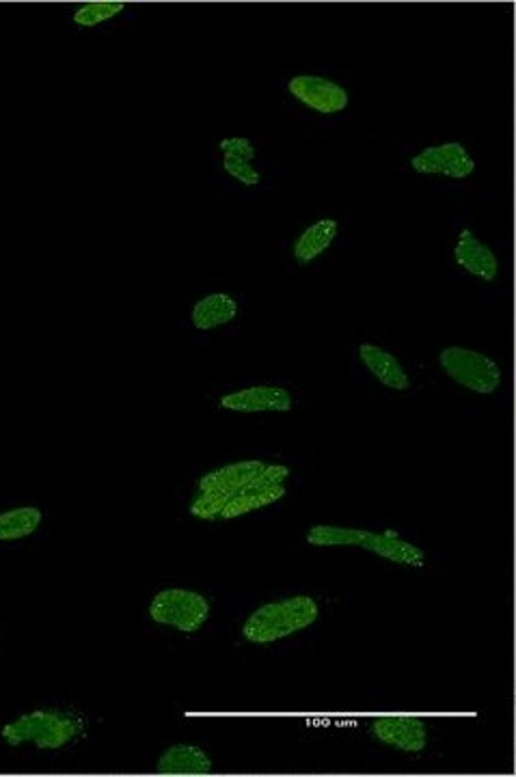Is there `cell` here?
Masks as SVG:
<instances>
[{"mask_svg":"<svg viewBox=\"0 0 516 777\" xmlns=\"http://www.w3.org/2000/svg\"><path fill=\"white\" fill-rule=\"evenodd\" d=\"M283 497H286L283 484L281 486H270V488H249L247 486L225 506V510L221 512V518L243 517L247 512L272 506L275 501H279Z\"/></svg>","mask_w":516,"mask_h":777,"instance_id":"17","label":"cell"},{"mask_svg":"<svg viewBox=\"0 0 516 777\" xmlns=\"http://www.w3.org/2000/svg\"><path fill=\"white\" fill-rule=\"evenodd\" d=\"M212 771V760L197 745L178 743L166 747L155 760L158 776H207Z\"/></svg>","mask_w":516,"mask_h":777,"instance_id":"11","label":"cell"},{"mask_svg":"<svg viewBox=\"0 0 516 777\" xmlns=\"http://www.w3.org/2000/svg\"><path fill=\"white\" fill-rule=\"evenodd\" d=\"M87 732L80 715L61 709H35L22 713L0 727V738L7 747L35 745L40 752H58Z\"/></svg>","mask_w":516,"mask_h":777,"instance_id":"1","label":"cell"},{"mask_svg":"<svg viewBox=\"0 0 516 777\" xmlns=\"http://www.w3.org/2000/svg\"><path fill=\"white\" fill-rule=\"evenodd\" d=\"M411 166L421 175H443L450 180H466L475 173L473 155L459 141L421 150L411 158Z\"/></svg>","mask_w":516,"mask_h":777,"instance_id":"6","label":"cell"},{"mask_svg":"<svg viewBox=\"0 0 516 777\" xmlns=\"http://www.w3.org/2000/svg\"><path fill=\"white\" fill-rule=\"evenodd\" d=\"M308 542L313 547H359L387 562L405 564V566L423 564V551L417 544L398 538L394 531L374 533V531H363L353 527L318 525V527H311Z\"/></svg>","mask_w":516,"mask_h":777,"instance_id":"2","label":"cell"},{"mask_svg":"<svg viewBox=\"0 0 516 777\" xmlns=\"http://www.w3.org/2000/svg\"><path fill=\"white\" fill-rule=\"evenodd\" d=\"M236 315H238V303L223 292L204 296L191 311V320L197 331H212L216 326L229 324L232 320H236Z\"/></svg>","mask_w":516,"mask_h":777,"instance_id":"15","label":"cell"},{"mask_svg":"<svg viewBox=\"0 0 516 777\" xmlns=\"http://www.w3.org/2000/svg\"><path fill=\"white\" fill-rule=\"evenodd\" d=\"M150 618L155 624L171 626L180 633H197L209 620V603L206 596L193 590L171 587L158 592L150 603Z\"/></svg>","mask_w":516,"mask_h":777,"instance_id":"4","label":"cell"},{"mask_svg":"<svg viewBox=\"0 0 516 777\" xmlns=\"http://www.w3.org/2000/svg\"><path fill=\"white\" fill-rule=\"evenodd\" d=\"M288 91L299 102L305 104L308 108L320 115H335L348 106V91L340 83L324 76H311V74L294 76L288 83Z\"/></svg>","mask_w":516,"mask_h":777,"instance_id":"7","label":"cell"},{"mask_svg":"<svg viewBox=\"0 0 516 777\" xmlns=\"http://www.w3.org/2000/svg\"><path fill=\"white\" fill-rule=\"evenodd\" d=\"M290 475V468L283 465H266L261 468L258 477L249 484V488H270V486H281ZM247 488V486H245Z\"/></svg>","mask_w":516,"mask_h":777,"instance_id":"21","label":"cell"},{"mask_svg":"<svg viewBox=\"0 0 516 777\" xmlns=\"http://www.w3.org/2000/svg\"><path fill=\"white\" fill-rule=\"evenodd\" d=\"M236 495H223V493H200L193 504H191V515L202 518V520H212V518L221 517V512L225 510V506L234 499Z\"/></svg>","mask_w":516,"mask_h":777,"instance_id":"19","label":"cell"},{"mask_svg":"<svg viewBox=\"0 0 516 777\" xmlns=\"http://www.w3.org/2000/svg\"><path fill=\"white\" fill-rule=\"evenodd\" d=\"M223 169L227 171V175H232L236 182H240L245 186H258L261 182V173L247 160H240L234 155H223Z\"/></svg>","mask_w":516,"mask_h":777,"instance_id":"20","label":"cell"},{"mask_svg":"<svg viewBox=\"0 0 516 777\" xmlns=\"http://www.w3.org/2000/svg\"><path fill=\"white\" fill-rule=\"evenodd\" d=\"M123 9H126V4L117 2V0H92V2L80 4L74 11V24L80 26V29H94V26H98L103 22L112 20Z\"/></svg>","mask_w":516,"mask_h":777,"instance_id":"18","label":"cell"},{"mask_svg":"<svg viewBox=\"0 0 516 777\" xmlns=\"http://www.w3.org/2000/svg\"><path fill=\"white\" fill-rule=\"evenodd\" d=\"M261 461H243L234 465L221 466L209 471L200 479V493H223L238 495L245 486H249L264 468Z\"/></svg>","mask_w":516,"mask_h":777,"instance_id":"12","label":"cell"},{"mask_svg":"<svg viewBox=\"0 0 516 777\" xmlns=\"http://www.w3.org/2000/svg\"><path fill=\"white\" fill-rule=\"evenodd\" d=\"M221 407L225 411H238V413H264V411H275V413H288L294 407L292 393L283 387H249L236 393H227L221 398Z\"/></svg>","mask_w":516,"mask_h":777,"instance_id":"9","label":"cell"},{"mask_svg":"<svg viewBox=\"0 0 516 777\" xmlns=\"http://www.w3.org/2000/svg\"><path fill=\"white\" fill-rule=\"evenodd\" d=\"M445 374L469 391L491 396L502 387V367L482 353L452 346L439 355Z\"/></svg>","mask_w":516,"mask_h":777,"instance_id":"5","label":"cell"},{"mask_svg":"<svg viewBox=\"0 0 516 777\" xmlns=\"http://www.w3.org/2000/svg\"><path fill=\"white\" fill-rule=\"evenodd\" d=\"M44 520V512L33 506L13 508L0 515V542H18L37 531Z\"/></svg>","mask_w":516,"mask_h":777,"instance_id":"16","label":"cell"},{"mask_svg":"<svg viewBox=\"0 0 516 777\" xmlns=\"http://www.w3.org/2000/svg\"><path fill=\"white\" fill-rule=\"evenodd\" d=\"M320 609L311 596H290L256 609L243 624V637L249 644L266 646L288 635L305 630L318 620Z\"/></svg>","mask_w":516,"mask_h":777,"instance_id":"3","label":"cell"},{"mask_svg":"<svg viewBox=\"0 0 516 777\" xmlns=\"http://www.w3.org/2000/svg\"><path fill=\"white\" fill-rule=\"evenodd\" d=\"M218 150L223 152V155H234V158H240V160H247V162H251L256 158L254 143L249 139H243V137L223 139L218 143Z\"/></svg>","mask_w":516,"mask_h":777,"instance_id":"22","label":"cell"},{"mask_svg":"<svg viewBox=\"0 0 516 777\" xmlns=\"http://www.w3.org/2000/svg\"><path fill=\"white\" fill-rule=\"evenodd\" d=\"M369 732L378 743L405 754H421L428 745V727L413 715L378 717Z\"/></svg>","mask_w":516,"mask_h":777,"instance_id":"8","label":"cell"},{"mask_svg":"<svg viewBox=\"0 0 516 777\" xmlns=\"http://www.w3.org/2000/svg\"><path fill=\"white\" fill-rule=\"evenodd\" d=\"M359 359L376 376V380L383 382L387 389H394V391L411 389L409 374L405 371L400 361L391 353H387L385 348L374 346V344H362Z\"/></svg>","mask_w":516,"mask_h":777,"instance_id":"13","label":"cell"},{"mask_svg":"<svg viewBox=\"0 0 516 777\" xmlns=\"http://www.w3.org/2000/svg\"><path fill=\"white\" fill-rule=\"evenodd\" d=\"M454 261L459 268H463L469 274L491 283L499 274V261L491 247L482 242L471 229H463L459 234L456 247H454Z\"/></svg>","mask_w":516,"mask_h":777,"instance_id":"10","label":"cell"},{"mask_svg":"<svg viewBox=\"0 0 516 777\" xmlns=\"http://www.w3.org/2000/svg\"><path fill=\"white\" fill-rule=\"evenodd\" d=\"M340 225L335 218H320L313 225H310L294 242V259L303 266L311 263L313 259L320 258L322 253H326L333 245V240L337 238Z\"/></svg>","mask_w":516,"mask_h":777,"instance_id":"14","label":"cell"}]
</instances>
